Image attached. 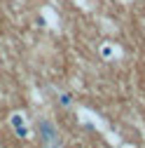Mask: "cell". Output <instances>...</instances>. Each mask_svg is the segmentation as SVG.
<instances>
[{
	"mask_svg": "<svg viewBox=\"0 0 145 148\" xmlns=\"http://www.w3.org/2000/svg\"><path fill=\"white\" fill-rule=\"evenodd\" d=\"M59 103H61L63 108H70V106H72V97L68 94V92H61V94H59Z\"/></svg>",
	"mask_w": 145,
	"mask_h": 148,
	"instance_id": "277c9868",
	"label": "cell"
},
{
	"mask_svg": "<svg viewBox=\"0 0 145 148\" xmlns=\"http://www.w3.org/2000/svg\"><path fill=\"white\" fill-rule=\"evenodd\" d=\"M38 136L45 146H59L61 136H59V127L54 125L49 118H40L38 120Z\"/></svg>",
	"mask_w": 145,
	"mask_h": 148,
	"instance_id": "6da1fadb",
	"label": "cell"
},
{
	"mask_svg": "<svg viewBox=\"0 0 145 148\" xmlns=\"http://www.w3.org/2000/svg\"><path fill=\"white\" fill-rule=\"evenodd\" d=\"M98 54H101V57L105 59V61H115V57H117V54H119V49L115 47V42H101V47H98Z\"/></svg>",
	"mask_w": 145,
	"mask_h": 148,
	"instance_id": "3957f363",
	"label": "cell"
},
{
	"mask_svg": "<svg viewBox=\"0 0 145 148\" xmlns=\"http://www.w3.org/2000/svg\"><path fill=\"white\" fill-rule=\"evenodd\" d=\"M9 125H12V129H14V134L16 136H21V139H30V127H28V120H26V115L24 113H12L9 115Z\"/></svg>",
	"mask_w": 145,
	"mask_h": 148,
	"instance_id": "7a4b0ae2",
	"label": "cell"
}]
</instances>
